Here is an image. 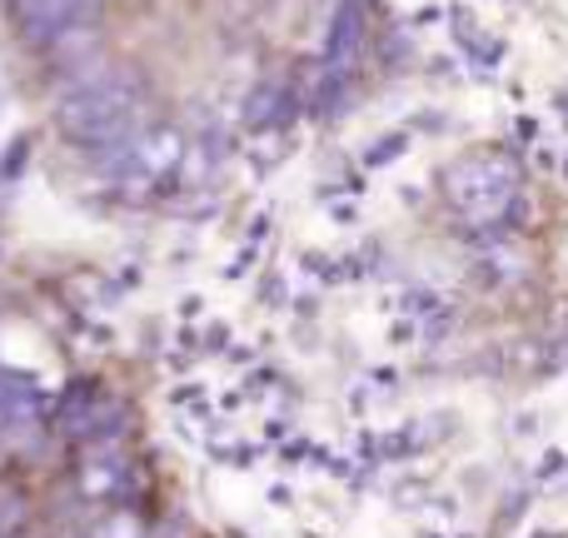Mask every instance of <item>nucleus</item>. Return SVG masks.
<instances>
[{
  "instance_id": "1",
  "label": "nucleus",
  "mask_w": 568,
  "mask_h": 538,
  "mask_svg": "<svg viewBox=\"0 0 568 538\" xmlns=\"http://www.w3.org/2000/svg\"><path fill=\"white\" fill-rule=\"evenodd\" d=\"M65 130L85 145H105V140H120L135 120V95H130L125 80H95V85L75 90L60 110Z\"/></svg>"
},
{
  "instance_id": "2",
  "label": "nucleus",
  "mask_w": 568,
  "mask_h": 538,
  "mask_svg": "<svg viewBox=\"0 0 568 538\" xmlns=\"http://www.w3.org/2000/svg\"><path fill=\"white\" fill-rule=\"evenodd\" d=\"M90 16H95V0H20V26L40 45L80 30Z\"/></svg>"
}]
</instances>
